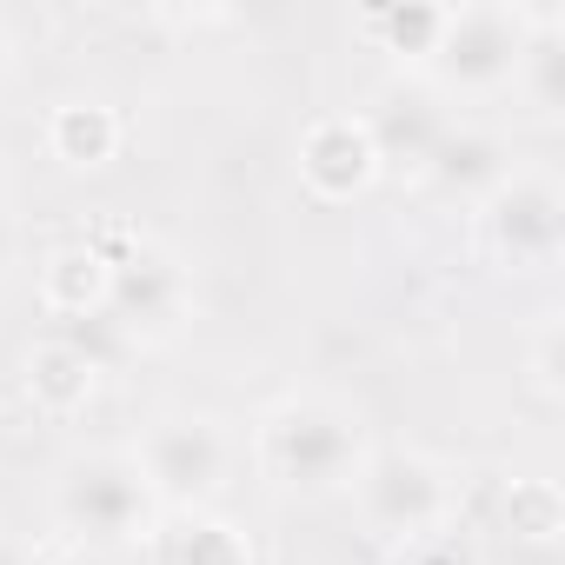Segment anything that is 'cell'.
Masks as SVG:
<instances>
[{
	"label": "cell",
	"instance_id": "cell-10",
	"mask_svg": "<svg viewBox=\"0 0 565 565\" xmlns=\"http://www.w3.org/2000/svg\"><path fill=\"white\" fill-rule=\"evenodd\" d=\"M519 167V153H512V134H499V127H486V120H452L446 134H439V147H433V160L419 167V186L433 193V200H446V206H479L505 173Z\"/></svg>",
	"mask_w": 565,
	"mask_h": 565
},
{
	"label": "cell",
	"instance_id": "cell-15",
	"mask_svg": "<svg viewBox=\"0 0 565 565\" xmlns=\"http://www.w3.org/2000/svg\"><path fill=\"white\" fill-rule=\"evenodd\" d=\"M353 28H360V41H366L373 54H386L399 74L419 81V67H426L433 47H439L446 8H433V0H393V8H366Z\"/></svg>",
	"mask_w": 565,
	"mask_h": 565
},
{
	"label": "cell",
	"instance_id": "cell-13",
	"mask_svg": "<svg viewBox=\"0 0 565 565\" xmlns=\"http://www.w3.org/2000/svg\"><path fill=\"white\" fill-rule=\"evenodd\" d=\"M147 565H259V545L226 512L186 505V512H160L147 539Z\"/></svg>",
	"mask_w": 565,
	"mask_h": 565
},
{
	"label": "cell",
	"instance_id": "cell-7",
	"mask_svg": "<svg viewBox=\"0 0 565 565\" xmlns=\"http://www.w3.org/2000/svg\"><path fill=\"white\" fill-rule=\"evenodd\" d=\"M472 246L486 266L512 279H539L565 259V180L545 160H519L479 206H472Z\"/></svg>",
	"mask_w": 565,
	"mask_h": 565
},
{
	"label": "cell",
	"instance_id": "cell-18",
	"mask_svg": "<svg viewBox=\"0 0 565 565\" xmlns=\"http://www.w3.org/2000/svg\"><path fill=\"white\" fill-rule=\"evenodd\" d=\"M525 386H532L545 406L565 399V320H558V313H545V320L532 327V340H525Z\"/></svg>",
	"mask_w": 565,
	"mask_h": 565
},
{
	"label": "cell",
	"instance_id": "cell-16",
	"mask_svg": "<svg viewBox=\"0 0 565 565\" xmlns=\"http://www.w3.org/2000/svg\"><path fill=\"white\" fill-rule=\"evenodd\" d=\"M499 532H505L512 545L552 552V545L565 539V492H558V479H539V472L512 479V486L499 492Z\"/></svg>",
	"mask_w": 565,
	"mask_h": 565
},
{
	"label": "cell",
	"instance_id": "cell-22",
	"mask_svg": "<svg viewBox=\"0 0 565 565\" xmlns=\"http://www.w3.org/2000/svg\"><path fill=\"white\" fill-rule=\"evenodd\" d=\"M14 61H21V41H14V28H8V14H0V87L14 81Z\"/></svg>",
	"mask_w": 565,
	"mask_h": 565
},
{
	"label": "cell",
	"instance_id": "cell-9",
	"mask_svg": "<svg viewBox=\"0 0 565 565\" xmlns=\"http://www.w3.org/2000/svg\"><path fill=\"white\" fill-rule=\"evenodd\" d=\"M360 120H366V134H373L380 173H406V180H419V167L433 160L439 134L452 127L446 100H439L426 81H413V74H393V81L360 107Z\"/></svg>",
	"mask_w": 565,
	"mask_h": 565
},
{
	"label": "cell",
	"instance_id": "cell-6",
	"mask_svg": "<svg viewBox=\"0 0 565 565\" xmlns=\"http://www.w3.org/2000/svg\"><path fill=\"white\" fill-rule=\"evenodd\" d=\"M127 452H134L140 479L153 486L160 512L213 505L239 472V433L206 406H160Z\"/></svg>",
	"mask_w": 565,
	"mask_h": 565
},
{
	"label": "cell",
	"instance_id": "cell-8",
	"mask_svg": "<svg viewBox=\"0 0 565 565\" xmlns=\"http://www.w3.org/2000/svg\"><path fill=\"white\" fill-rule=\"evenodd\" d=\"M294 173H300V186H307L313 200H327V206L366 200L386 173H380V153H373V134H366L360 107H353V114H347V107L313 114V120L300 127V140H294Z\"/></svg>",
	"mask_w": 565,
	"mask_h": 565
},
{
	"label": "cell",
	"instance_id": "cell-3",
	"mask_svg": "<svg viewBox=\"0 0 565 565\" xmlns=\"http://www.w3.org/2000/svg\"><path fill=\"white\" fill-rule=\"evenodd\" d=\"M47 512L67 545H147L160 525V499L140 479L127 446H81L47 479Z\"/></svg>",
	"mask_w": 565,
	"mask_h": 565
},
{
	"label": "cell",
	"instance_id": "cell-14",
	"mask_svg": "<svg viewBox=\"0 0 565 565\" xmlns=\"http://www.w3.org/2000/svg\"><path fill=\"white\" fill-rule=\"evenodd\" d=\"M34 294H41V313H54V320H87V313H100V300H107V259H100V246H94V239H61V246H47Z\"/></svg>",
	"mask_w": 565,
	"mask_h": 565
},
{
	"label": "cell",
	"instance_id": "cell-5",
	"mask_svg": "<svg viewBox=\"0 0 565 565\" xmlns=\"http://www.w3.org/2000/svg\"><path fill=\"white\" fill-rule=\"evenodd\" d=\"M539 14L545 8H525V0H459L446 8V28H439V47L433 61L419 67V81L452 107H479V100H499L512 94L519 81V61L539 34Z\"/></svg>",
	"mask_w": 565,
	"mask_h": 565
},
{
	"label": "cell",
	"instance_id": "cell-2",
	"mask_svg": "<svg viewBox=\"0 0 565 565\" xmlns=\"http://www.w3.org/2000/svg\"><path fill=\"white\" fill-rule=\"evenodd\" d=\"M107 259V300L100 320L127 340V347H167L193 327L200 287L180 246L140 233V226H114V233H87Z\"/></svg>",
	"mask_w": 565,
	"mask_h": 565
},
{
	"label": "cell",
	"instance_id": "cell-4",
	"mask_svg": "<svg viewBox=\"0 0 565 565\" xmlns=\"http://www.w3.org/2000/svg\"><path fill=\"white\" fill-rule=\"evenodd\" d=\"M353 519L366 539H380L386 552L459 525V499H466V472L426 446H373L360 479L347 486Z\"/></svg>",
	"mask_w": 565,
	"mask_h": 565
},
{
	"label": "cell",
	"instance_id": "cell-1",
	"mask_svg": "<svg viewBox=\"0 0 565 565\" xmlns=\"http://www.w3.org/2000/svg\"><path fill=\"white\" fill-rule=\"evenodd\" d=\"M373 446L380 439L353 399L300 386V393H279L273 406H259L246 459H253L259 486L279 499H340L360 479Z\"/></svg>",
	"mask_w": 565,
	"mask_h": 565
},
{
	"label": "cell",
	"instance_id": "cell-17",
	"mask_svg": "<svg viewBox=\"0 0 565 565\" xmlns=\"http://www.w3.org/2000/svg\"><path fill=\"white\" fill-rule=\"evenodd\" d=\"M512 94H519L539 120H565V14H558V8L539 14V34H532V47H525V61H519Z\"/></svg>",
	"mask_w": 565,
	"mask_h": 565
},
{
	"label": "cell",
	"instance_id": "cell-23",
	"mask_svg": "<svg viewBox=\"0 0 565 565\" xmlns=\"http://www.w3.org/2000/svg\"><path fill=\"white\" fill-rule=\"evenodd\" d=\"M0 200H8V160H0Z\"/></svg>",
	"mask_w": 565,
	"mask_h": 565
},
{
	"label": "cell",
	"instance_id": "cell-20",
	"mask_svg": "<svg viewBox=\"0 0 565 565\" xmlns=\"http://www.w3.org/2000/svg\"><path fill=\"white\" fill-rule=\"evenodd\" d=\"M47 539H28V532H8L0 525V565H41Z\"/></svg>",
	"mask_w": 565,
	"mask_h": 565
},
{
	"label": "cell",
	"instance_id": "cell-19",
	"mask_svg": "<svg viewBox=\"0 0 565 565\" xmlns=\"http://www.w3.org/2000/svg\"><path fill=\"white\" fill-rule=\"evenodd\" d=\"M393 565H486V558H479V545H472V532H459V525H446V532H426V539H413V545H399V552H393Z\"/></svg>",
	"mask_w": 565,
	"mask_h": 565
},
{
	"label": "cell",
	"instance_id": "cell-12",
	"mask_svg": "<svg viewBox=\"0 0 565 565\" xmlns=\"http://www.w3.org/2000/svg\"><path fill=\"white\" fill-rule=\"evenodd\" d=\"M41 147L67 173H107L127 153V114L107 94H67L41 120Z\"/></svg>",
	"mask_w": 565,
	"mask_h": 565
},
{
	"label": "cell",
	"instance_id": "cell-11",
	"mask_svg": "<svg viewBox=\"0 0 565 565\" xmlns=\"http://www.w3.org/2000/svg\"><path fill=\"white\" fill-rule=\"evenodd\" d=\"M21 393L41 419H81L100 399V353L74 333H41L21 353Z\"/></svg>",
	"mask_w": 565,
	"mask_h": 565
},
{
	"label": "cell",
	"instance_id": "cell-21",
	"mask_svg": "<svg viewBox=\"0 0 565 565\" xmlns=\"http://www.w3.org/2000/svg\"><path fill=\"white\" fill-rule=\"evenodd\" d=\"M41 565H107L94 545H67V539H47V552H41Z\"/></svg>",
	"mask_w": 565,
	"mask_h": 565
}]
</instances>
